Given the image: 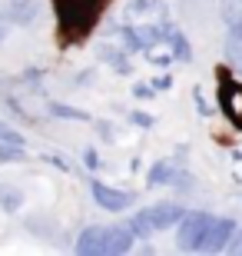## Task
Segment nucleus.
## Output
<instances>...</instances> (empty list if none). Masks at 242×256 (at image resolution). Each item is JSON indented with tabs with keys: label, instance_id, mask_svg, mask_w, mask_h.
Instances as JSON below:
<instances>
[{
	"label": "nucleus",
	"instance_id": "1",
	"mask_svg": "<svg viewBox=\"0 0 242 256\" xmlns=\"http://www.w3.org/2000/svg\"><path fill=\"white\" fill-rule=\"evenodd\" d=\"M130 226H86L76 240V253L86 256H106V253H126L133 246Z\"/></svg>",
	"mask_w": 242,
	"mask_h": 256
},
{
	"label": "nucleus",
	"instance_id": "2",
	"mask_svg": "<svg viewBox=\"0 0 242 256\" xmlns=\"http://www.w3.org/2000/svg\"><path fill=\"white\" fill-rule=\"evenodd\" d=\"M100 7H103V0H56L60 24H63V30H70L73 37H86V34H90Z\"/></svg>",
	"mask_w": 242,
	"mask_h": 256
},
{
	"label": "nucleus",
	"instance_id": "3",
	"mask_svg": "<svg viewBox=\"0 0 242 256\" xmlns=\"http://www.w3.org/2000/svg\"><path fill=\"white\" fill-rule=\"evenodd\" d=\"M183 213H186V210H179L176 203H159V206L140 210L126 226L133 230V236H149V233H156V230H166V226H173V223H179Z\"/></svg>",
	"mask_w": 242,
	"mask_h": 256
},
{
	"label": "nucleus",
	"instance_id": "4",
	"mask_svg": "<svg viewBox=\"0 0 242 256\" xmlns=\"http://www.w3.org/2000/svg\"><path fill=\"white\" fill-rule=\"evenodd\" d=\"M219 104H223V114L229 116V124L242 130V84L219 70Z\"/></svg>",
	"mask_w": 242,
	"mask_h": 256
},
{
	"label": "nucleus",
	"instance_id": "5",
	"mask_svg": "<svg viewBox=\"0 0 242 256\" xmlns=\"http://www.w3.org/2000/svg\"><path fill=\"white\" fill-rule=\"evenodd\" d=\"M213 216L209 213H183L179 220V250H199Z\"/></svg>",
	"mask_w": 242,
	"mask_h": 256
},
{
	"label": "nucleus",
	"instance_id": "6",
	"mask_svg": "<svg viewBox=\"0 0 242 256\" xmlns=\"http://www.w3.org/2000/svg\"><path fill=\"white\" fill-rule=\"evenodd\" d=\"M233 233H236L233 220H213L209 230H206V236H203V243H199V250H203V253H219V250H226V243L233 240Z\"/></svg>",
	"mask_w": 242,
	"mask_h": 256
},
{
	"label": "nucleus",
	"instance_id": "7",
	"mask_svg": "<svg viewBox=\"0 0 242 256\" xmlns=\"http://www.w3.org/2000/svg\"><path fill=\"white\" fill-rule=\"evenodd\" d=\"M90 190H93L96 206L110 210V213H120V210H126V206L133 203V196H130V193L113 190V186H106V183H90Z\"/></svg>",
	"mask_w": 242,
	"mask_h": 256
},
{
	"label": "nucleus",
	"instance_id": "8",
	"mask_svg": "<svg viewBox=\"0 0 242 256\" xmlns=\"http://www.w3.org/2000/svg\"><path fill=\"white\" fill-rule=\"evenodd\" d=\"M219 10L229 24V34L242 37V0H219Z\"/></svg>",
	"mask_w": 242,
	"mask_h": 256
},
{
	"label": "nucleus",
	"instance_id": "9",
	"mask_svg": "<svg viewBox=\"0 0 242 256\" xmlns=\"http://www.w3.org/2000/svg\"><path fill=\"white\" fill-rule=\"evenodd\" d=\"M143 14H166V4H163V0H133L130 7H126V20H133V24H136V20L143 17Z\"/></svg>",
	"mask_w": 242,
	"mask_h": 256
},
{
	"label": "nucleus",
	"instance_id": "10",
	"mask_svg": "<svg viewBox=\"0 0 242 256\" xmlns=\"http://www.w3.org/2000/svg\"><path fill=\"white\" fill-rule=\"evenodd\" d=\"M173 176H176V173H173V163H169V160H159L156 166L149 170L146 183H149V186H163V183H169Z\"/></svg>",
	"mask_w": 242,
	"mask_h": 256
},
{
	"label": "nucleus",
	"instance_id": "11",
	"mask_svg": "<svg viewBox=\"0 0 242 256\" xmlns=\"http://www.w3.org/2000/svg\"><path fill=\"white\" fill-rule=\"evenodd\" d=\"M50 114L53 116H60V120H90V114L86 110H76V106H66V104H50Z\"/></svg>",
	"mask_w": 242,
	"mask_h": 256
},
{
	"label": "nucleus",
	"instance_id": "12",
	"mask_svg": "<svg viewBox=\"0 0 242 256\" xmlns=\"http://www.w3.org/2000/svg\"><path fill=\"white\" fill-rule=\"evenodd\" d=\"M226 60L236 70H242V37H236V34H229V40H226Z\"/></svg>",
	"mask_w": 242,
	"mask_h": 256
},
{
	"label": "nucleus",
	"instance_id": "13",
	"mask_svg": "<svg viewBox=\"0 0 242 256\" xmlns=\"http://www.w3.org/2000/svg\"><path fill=\"white\" fill-rule=\"evenodd\" d=\"M13 20H20V24H27V20L37 17V0H17V7H13V14H10Z\"/></svg>",
	"mask_w": 242,
	"mask_h": 256
},
{
	"label": "nucleus",
	"instance_id": "14",
	"mask_svg": "<svg viewBox=\"0 0 242 256\" xmlns=\"http://www.w3.org/2000/svg\"><path fill=\"white\" fill-rule=\"evenodd\" d=\"M169 40H173V57H176V60H189V57H193L189 40H183V34H176V30H173V34H169Z\"/></svg>",
	"mask_w": 242,
	"mask_h": 256
},
{
	"label": "nucleus",
	"instance_id": "15",
	"mask_svg": "<svg viewBox=\"0 0 242 256\" xmlns=\"http://www.w3.org/2000/svg\"><path fill=\"white\" fill-rule=\"evenodd\" d=\"M27 153L20 150V143H0V163H17L23 160Z\"/></svg>",
	"mask_w": 242,
	"mask_h": 256
},
{
	"label": "nucleus",
	"instance_id": "16",
	"mask_svg": "<svg viewBox=\"0 0 242 256\" xmlns=\"http://www.w3.org/2000/svg\"><path fill=\"white\" fill-rule=\"evenodd\" d=\"M103 60H106V64H113L116 70H126V60H123L116 50H103Z\"/></svg>",
	"mask_w": 242,
	"mask_h": 256
},
{
	"label": "nucleus",
	"instance_id": "17",
	"mask_svg": "<svg viewBox=\"0 0 242 256\" xmlns=\"http://www.w3.org/2000/svg\"><path fill=\"white\" fill-rule=\"evenodd\" d=\"M0 203L7 206V213H13V210L20 206V196H17V193H0Z\"/></svg>",
	"mask_w": 242,
	"mask_h": 256
},
{
	"label": "nucleus",
	"instance_id": "18",
	"mask_svg": "<svg viewBox=\"0 0 242 256\" xmlns=\"http://www.w3.org/2000/svg\"><path fill=\"white\" fill-rule=\"evenodd\" d=\"M0 143H20V133H13L7 124H0Z\"/></svg>",
	"mask_w": 242,
	"mask_h": 256
},
{
	"label": "nucleus",
	"instance_id": "19",
	"mask_svg": "<svg viewBox=\"0 0 242 256\" xmlns=\"http://www.w3.org/2000/svg\"><path fill=\"white\" fill-rule=\"evenodd\" d=\"M83 163L90 166V170H96V166H100V156H96L93 150H86V153H83Z\"/></svg>",
	"mask_w": 242,
	"mask_h": 256
},
{
	"label": "nucleus",
	"instance_id": "20",
	"mask_svg": "<svg viewBox=\"0 0 242 256\" xmlns=\"http://www.w3.org/2000/svg\"><path fill=\"white\" fill-rule=\"evenodd\" d=\"M133 124H140V126H153V116H149V114H133Z\"/></svg>",
	"mask_w": 242,
	"mask_h": 256
},
{
	"label": "nucleus",
	"instance_id": "21",
	"mask_svg": "<svg viewBox=\"0 0 242 256\" xmlns=\"http://www.w3.org/2000/svg\"><path fill=\"white\" fill-rule=\"evenodd\" d=\"M169 84H173L169 76H156V90H169Z\"/></svg>",
	"mask_w": 242,
	"mask_h": 256
},
{
	"label": "nucleus",
	"instance_id": "22",
	"mask_svg": "<svg viewBox=\"0 0 242 256\" xmlns=\"http://www.w3.org/2000/svg\"><path fill=\"white\" fill-rule=\"evenodd\" d=\"M233 250H236V253H242V230H239V236H236V246Z\"/></svg>",
	"mask_w": 242,
	"mask_h": 256
},
{
	"label": "nucleus",
	"instance_id": "23",
	"mask_svg": "<svg viewBox=\"0 0 242 256\" xmlns=\"http://www.w3.org/2000/svg\"><path fill=\"white\" fill-rule=\"evenodd\" d=\"M7 37V24H3V20H0V40Z\"/></svg>",
	"mask_w": 242,
	"mask_h": 256
}]
</instances>
